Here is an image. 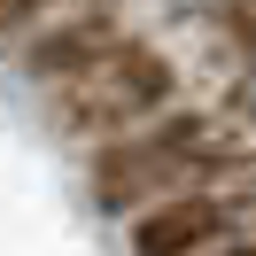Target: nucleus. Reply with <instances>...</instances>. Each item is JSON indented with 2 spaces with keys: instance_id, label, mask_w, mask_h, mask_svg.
<instances>
[{
  "instance_id": "f257e3e1",
  "label": "nucleus",
  "mask_w": 256,
  "mask_h": 256,
  "mask_svg": "<svg viewBox=\"0 0 256 256\" xmlns=\"http://www.w3.org/2000/svg\"><path fill=\"white\" fill-rule=\"evenodd\" d=\"M218 171H240V140H225L210 116L163 109L148 116L140 132H116V140L94 148V202L132 218V210L163 202V194H194Z\"/></svg>"
},
{
  "instance_id": "f03ea898",
  "label": "nucleus",
  "mask_w": 256,
  "mask_h": 256,
  "mask_svg": "<svg viewBox=\"0 0 256 256\" xmlns=\"http://www.w3.org/2000/svg\"><path fill=\"white\" fill-rule=\"evenodd\" d=\"M178 101V70L163 62L140 39H116L101 62H86L70 86H54V109L78 140H116V132H140L148 116H163Z\"/></svg>"
},
{
  "instance_id": "7ed1b4c3",
  "label": "nucleus",
  "mask_w": 256,
  "mask_h": 256,
  "mask_svg": "<svg viewBox=\"0 0 256 256\" xmlns=\"http://www.w3.org/2000/svg\"><path fill=\"white\" fill-rule=\"evenodd\" d=\"M233 233H240V202L210 186L132 210V256H218Z\"/></svg>"
},
{
  "instance_id": "20e7f679",
  "label": "nucleus",
  "mask_w": 256,
  "mask_h": 256,
  "mask_svg": "<svg viewBox=\"0 0 256 256\" xmlns=\"http://www.w3.org/2000/svg\"><path fill=\"white\" fill-rule=\"evenodd\" d=\"M124 39V24L109 16V8H70V16H47L32 32V47H24V70H32L39 86H70L86 62H101V54Z\"/></svg>"
},
{
  "instance_id": "39448f33",
  "label": "nucleus",
  "mask_w": 256,
  "mask_h": 256,
  "mask_svg": "<svg viewBox=\"0 0 256 256\" xmlns=\"http://www.w3.org/2000/svg\"><path fill=\"white\" fill-rule=\"evenodd\" d=\"M70 0H0V47L8 39H24V32H39L47 16H62Z\"/></svg>"
},
{
  "instance_id": "423d86ee",
  "label": "nucleus",
  "mask_w": 256,
  "mask_h": 256,
  "mask_svg": "<svg viewBox=\"0 0 256 256\" xmlns=\"http://www.w3.org/2000/svg\"><path fill=\"white\" fill-rule=\"evenodd\" d=\"M218 256H248V248H240V240H225V248H218Z\"/></svg>"
}]
</instances>
